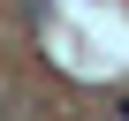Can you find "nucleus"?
<instances>
[{"label":"nucleus","instance_id":"1","mask_svg":"<svg viewBox=\"0 0 129 121\" xmlns=\"http://www.w3.org/2000/svg\"><path fill=\"white\" fill-rule=\"evenodd\" d=\"M121 113H129V98H121Z\"/></svg>","mask_w":129,"mask_h":121}]
</instances>
